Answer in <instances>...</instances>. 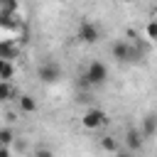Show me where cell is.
I'll use <instances>...</instances> for the list:
<instances>
[{"label":"cell","instance_id":"obj_1","mask_svg":"<svg viewBox=\"0 0 157 157\" xmlns=\"http://www.w3.org/2000/svg\"><path fill=\"white\" fill-rule=\"evenodd\" d=\"M110 54H113V59H118V61H140V56H142V52H140L137 47H132V44H128V42H123V39H118V42L110 47Z\"/></svg>","mask_w":157,"mask_h":157},{"label":"cell","instance_id":"obj_2","mask_svg":"<svg viewBox=\"0 0 157 157\" xmlns=\"http://www.w3.org/2000/svg\"><path fill=\"white\" fill-rule=\"evenodd\" d=\"M76 39L83 42V44H96V42L101 39V27L93 25L91 20H83V22L78 25V29H76Z\"/></svg>","mask_w":157,"mask_h":157},{"label":"cell","instance_id":"obj_3","mask_svg":"<svg viewBox=\"0 0 157 157\" xmlns=\"http://www.w3.org/2000/svg\"><path fill=\"white\" fill-rule=\"evenodd\" d=\"M108 123V118H105V113L101 110V108H88L83 115H81V125L86 128V130H98L101 125H105Z\"/></svg>","mask_w":157,"mask_h":157},{"label":"cell","instance_id":"obj_4","mask_svg":"<svg viewBox=\"0 0 157 157\" xmlns=\"http://www.w3.org/2000/svg\"><path fill=\"white\" fill-rule=\"evenodd\" d=\"M83 74L88 76V81H91L93 86H101V83H105V78H108V66H105L103 61H91Z\"/></svg>","mask_w":157,"mask_h":157},{"label":"cell","instance_id":"obj_5","mask_svg":"<svg viewBox=\"0 0 157 157\" xmlns=\"http://www.w3.org/2000/svg\"><path fill=\"white\" fill-rule=\"evenodd\" d=\"M37 76H39V81H42V83H54V81H59V78H61V66H59V64L47 61V64H42V66L37 69Z\"/></svg>","mask_w":157,"mask_h":157},{"label":"cell","instance_id":"obj_6","mask_svg":"<svg viewBox=\"0 0 157 157\" xmlns=\"http://www.w3.org/2000/svg\"><path fill=\"white\" fill-rule=\"evenodd\" d=\"M142 130H137V128H130L128 132H125V145H128V150L130 152H137L140 147H142Z\"/></svg>","mask_w":157,"mask_h":157},{"label":"cell","instance_id":"obj_7","mask_svg":"<svg viewBox=\"0 0 157 157\" xmlns=\"http://www.w3.org/2000/svg\"><path fill=\"white\" fill-rule=\"evenodd\" d=\"M17 103H20V110L22 113H34L39 105H37V101L29 96V93H22V96H17Z\"/></svg>","mask_w":157,"mask_h":157},{"label":"cell","instance_id":"obj_8","mask_svg":"<svg viewBox=\"0 0 157 157\" xmlns=\"http://www.w3.org/2000/svg\"><path fill=\"white\" fill-rule=\"evenodd\" d=\"M155 130H157V115L150 113V115L142 118V135L150 137V135H155Z\"/></svg>","mask_w":157,"mask_h":157},{"label":"cell","instance_id":"obj_9","mask_svg":"<svg viewBox=\"0 0 157 157\" xmlns=\"http://www.w3.org/2000/svg\"><path fill=\"white\" fill-rule=\"evenodd\" d=\"M15 76V66L10 64V59H0V81H10Z\"/></svg>","mask_w":157,"mask_h":157},{"label":"cell","instance_id":"obj_10","mask_svg":"<svg viewBox=\"0 0 157 157\" xmlns=\"http://www.w3.org/2000/svg\"><path fill=\"white\" fill-rule=\"evenodd\" d=\"M10 96H12L10 81H0V101H10Z\"/></svg>","mask_w":157,"mask_h":157},{"label":"cell","instance_id":"obj_11","mask_svg":"<svg viewBox=\"0 0 157 157\" xmlns=\"http://www.w3.org/2000/svg\"><path fill=\"white\" fill-rule=\"evenodd\" d=\"M0 142H2L5 147L12 142V130H10V128H0Z\"/></svg>","mask_w":157,"mask_h":157},{"label":"cell","instance_id":"obj_12","mask_svg":"<svg viewBox=\"0 0 157 157\" xmlns=\"http://www.w3.org/2000/svg\"><path fill=\"white\" fill-rule=\"evenodd\" d=\"M145 32H147V37H150L152 42H157V20H152V22H147V27H145Z\"/></svg>","mask_w":157,"mask_h":157},{"label":"cell","instance_id":"obj_13","mask_svg":"<svg viewBox=\"0 0 157 157\" xmlns=\"http://www.w3.org/2000/svg\"><path fill=\"white\" fill-rule=\"evenodd\" d=\"M103 150H108V152H118V142H115L113 137H103Z\"/></svg>","mask_w":157,"mask_h":157},{"label":"cell","instance_id":"obj_14","mask_svg":"<svg viewBox=\"0 0 157 157\" xmlns=\"http://www.w3.org/2000/svg\"><path fill=\"white\" fill-rule=\"evenodd\" d=\"M123 2H128V5H130V2H135V0H123Z\"/></svg>","mask_w":157,"mask_h":157},{"label":"cell","instance_id":"obj_15","mask_svg":"<svg viewBox=\"0 0 157 157\" xmlns=\"http://www.w3.org/2000/svg\"><path fill=\"white\" fill-rule=\"evenodd\" d=\"M155 12H157V2H155Z\"/></svg>","mask_w":157,"mask_h":157},{"label":"cell","instance_id":"obj_16","mask_svg":"<svg viewBox=\"0 0 157 157\" xmlns=\"http://www.w3.org/2000/svg\"><path fill=\"white\" fill-rule=\"evenodd\" d=\"M0 2H2V0H0Z\"/></svg>","mask_w":157,"mask_h":157}]
</instances>
